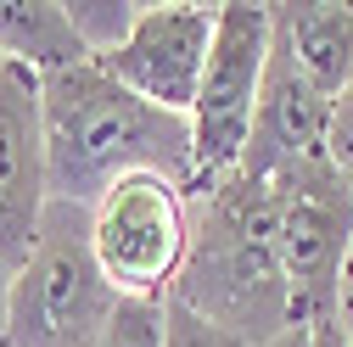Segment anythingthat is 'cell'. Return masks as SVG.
Instances as JSON below:
<instances>
[{
	"label": "cell",
	"mask_w": 353,
	"mask_h": 347,
	"mask_svg": "<svg viewBox=\"0 0 353 347\" xmlns=\"http://www.w3.org/2000/svg\"><path fill=\"white\" fill-rule=\"evenodd\" d=\"M51 202L96 213L129 174H163L191 196V118L152 107L101 62H79L39 78Z\"/></svg>",
	"instance_id": "6da1fadb"
},
{
	"label": "cell",
	"mask_w": 353,
	"mask_h": 347,
	"mask_svg": "<svg viewBox=\"0 0 353 347\" xmlns=\"http://www.w3.org/2000/svg\"><path fill=\"white\" fill-rule=\"evenodd\" d=\"M168 302L191 308L196 319L236 336L241 347H270L303 330L286 269H281V246H275L270 180H252V174L236 168L225 185L196 196L185 269L174 280Z\"/></svg>",
	"instance_id": "7a4b0ae2"
},
{
	"label": "cell",
	"mask_w": 353,
	"mask_h": 347,
	"mask_svg": "<svg viewBox=\"0 0 353 347\" xmlns=\"http://www.w3.org/2000/svg\"><path fill=\"white\" fill-rule=\"evenodd\" d=\"M118 302L90 246V213L51 202L34 252L12 269V347H84Z\"/></svg>",
	"instance_id": "3957f363"
},
{
	"label": "cell",
	"mask_w": 353,
	"mask_h": 347,
	"mask_svg": "<svg viewBox=\"0 0 353 347\" xmlns=\"http://www.w3.org/2000/svg\"><path fill=\"white\" fill-rule=\"evenodd\" d=\"M275 196V246L281 269L292 286L297 325L314 330L336 319V291H342V264L353 246V185L331 162V151H314L281 174H270Z\"/></svg>",
	"instance_id": "277c9868"
},
{
	"label": "cell",
	"mask_w": 353,
	"mask_h": 347,
	"mask_svg": "<svg viewBox=\"0 0 353 347\" xmlns=\"http://www.w3.org/2000/svg\"><path fill=\"white\" fill-rule=\"evenodd\" d=\"M263 62H270V6L225 0L213 51H208V73L191 107V196H208L241 168L252 118H258Z\"/></svg>",
	"instance_id": "5b68a950"
},
{
	"label": "cell",
	"mask_w": 353,
	"mask_h": 347,
	"mask_svg": "<svg viewBox=\"0 0 353 347\" xmlns=\"http://www.w3.org/2000/svg\"><path fill=\"white\" fill-rule=\"evenodd\" d=\"M90 246L118 297L168 302L174 280L185 269V246H191L185 191L168 185L163 174L118 180L90 213Z\"/></svg>",
	"instance_id": "8992f818"
},
{
	"label": "cell",
	"mask_w": 353,
	"mask_h": 347,
	"mask_svg": "<svg viewBox=\"0 0 353 347\" xmlns=\"http://www.w3.org/2000/svg\"><path fill=\"white\" fill-rule=\"evenodd\" d=\"M219 34V6H191V0H174V6H141L135 28L118 51L96 56L118 84H129L135 96H146L152 107L185 112L196 107L202 73H208V51Z\"/></svg>",
	"instance_id": "52a82bcc"
},
{
	"label": "cell",
	"mask_w": 353,
	"mask_h": 347,
	"mask_svg": "<svg viewBox=\"0 0 353 347\" xmlns=\"http://www.w3.org/2000/svg\"><path fill=\"white\" fill-rule=\"evenodd\" d=\"M46 207H51V174H46L39 73L6 62L0 73V257L12 269L34 252Z\"/></svg>",
	"instance_id": "ba28073f"
},
{
	"label": "cell",
	"mask_w": 353,
	"mask_h": 347,
	"mask_svg": "<svg viewBox=\"0 0 353 347\" xmlns=\"http://www.w3.org/2000/svg\"><path fill=\"white\" fill-rule=\"evenodd\" d=\"M331 112L336 107L303 78V67L292 62L286 39L275 34V17H270V62H263V90H258V118H252V140H247L241 174L270 180V174L325 151Z\"/></svg>",
	"instance_id": "9c48e42d"
},
{
	"label": "cell",
	"mask_w": 353,
	"mask_h": 347,
	"mask_svg": "<svg viewBox=\"0 0 353 347\" xmlns=\"http://www.w3.org/2000/svg\"><path fill=\"white\" fill-rule=\"evenodd\" d=\"M270 17L303 78L336 107L353 84V0H281Z\"/></svg>",
	"instance_id": "30bf717a"
},
{
	"label": "cell",
	"mask_w": 353,
	"mask_h": 347,
	"mask_svg": "<svg viewBox=\"0 0 353 347\" xmlns=\"http://www.w3.org/2000/svg\"><path fill=\"white\" fill-rule=\"evenodd\" d=\"M0 56L28 73H62L79 62H96L68 23L62 0H0Z\"/></svg>",
	"instance_id": "8fae6325"
},
{
	"label": "cell",
	"mask_w": 353,
	"mask_h": 347,
	"mask_svg": "<svg viewBox=\"0 0 353 347\" xmlns=\"http://www.w3.org/2000/svg\"><path fill=\"white\" fill-rule=\"evenodd\" d=\"M62 6H68V23H73V34L84 39L90 56L118 51L129 39V28H135V17H141L135 0H62Z\"/></svg>",
	"instance_id": "7c38bea8"
},
{
	"label": "cell",
	"mask_w": 353,
	"mask_h": 347,
	"mask_svg": "<svg viewBox=\"0 0 353 347\" xmlns=\"http://www.w3.org/2000/svg\"><path fill=\"white\" fill-rule=\"evenodd\" d=\"M84 347H163V302L123 297L118 308H112V319Z\"/></svg>",
	"instance_id": "4fadbf2b"
},
{
	"label": "cell",
	"mask_w": 353,
	"mask_h": 347,
	"mask_svg": "<svg viewBox=\"0 0 353 347\" xmlns=\"http://www.w3.org/2000/svg\"><path fill=\"white\" fill-rule=\"evenodd\" d=\"M163 347H241V341L213 330L208 319H196L180 302H163Z\"/></svg>",
	"instance_id": "5bb4252c"
},
{
	"label": "cell",
	"mask_w": 353,
	"mask_h": 347,
	"mask_svg": "<svg viewBox=\"0 0 353 347\" xmlns=\"http://www.w3.org/2000/svg\"><path fill=\"white\" fill-rule=\"evenodd\" d=\"M325 151H331V162L347 174V185H353V84H347V96L336 101V112H331V140H325Z\"/></svg>",
	"instance_id": "9a60e30c"
},
{
	"label": "cell",
	"mask_w": 353,
	"mask_h": 347,
	"mask_svg": "<svg viewBox=\"0 0 353 347\" xmlns=\"http://www.w3.org/2000/svg\"><path fill=\"white\" fill-rule=\"evenodd\" d=\"M336 330L353 347V246H347V264H342V291H336Z\"/></svg>",
	"instance_id": "2e32d148"
},
{
	"label": "cell",
	"mask_w": 353,
	"mask_h": 347,
	"mask_svg": "<svg viewBox=\"0 0 353 347\" xmlns=\"http://www.w3.org/2000/svg\"><path fill=\"white\" fill-rule=\"evenodd\" d=\"M0 347H12V264L0 257Z\"/></svg>",
	"instance_id": "e0dca14e"
},
{
	"label": "cell",
	"mask_w": 353,
	"mask_h": 347,
	"mask_svg": "<svg viewBox=\"0 0 353 347\" xmlns=\"http://www.w3.org/2000/svg\"><path fill=\"white\" fill-rule=\"evenodd\" d=\"M314 347H347L342 330H336V319H331V325H314Z\"/></svg>",
	"instance_id": "ac0fdd59"
},
{
	"label": "cell",
	"mask_w": 353,
	"mask_h": 347,
	"mask_svg": "<svg viewBox=\"0 0 353 347\" xmlns=\"http://www.w3.org/2000/svg\"><path fill=\"white\" fill-rule=\"evenodd\" d=\"M270 347H314V330H292V336H281V341H270Z\"/></svg>",
	"instance_id": "d6986e66"
},
{
	"label": "cell",
	"mask_w": 353,
	"mask_h": 347,
	"mask_svg": "<svg viewBox=\"0 0 353 347\" xmlns=\"http://www.w3.org/2000/svg\"><path fill=\"white\" fill-rule=\"evenodd\" d=\"M0 73H6V56H0Z\"/></svg>",
	"instance_id": "ffe728a7"
}]
</instances>
